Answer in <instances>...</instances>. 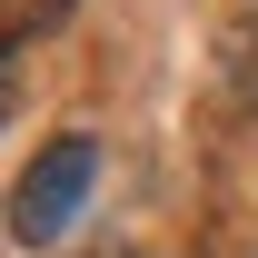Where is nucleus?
<instances>
[{"mask_svg":"<svg viewBox=\"0 0 258 258\" xmlns=\"http://www.w3.org/2000/svg\"><path fill=\"white\" fill-rule=\"evenodd\" d=\"M90 189H99V139L90 129H60L50 149H30L20 189H10V238L20 248H60L70 219L90 209Z\"/></svg>","mask_w":258,"mask_h":258,"instance_id":"obj_1","label":"nucleus"},{"mask_svg":"<svg viewBox=\"0 0 258 258\" xmlns=\"http://www.w3.org/2000/svg\"><path fill=\"white\" fill-rule=\"evenodd\" d=\"M0 119H10V60H0Z\"/></svg>","mask_w":258,"mask_h":258,"instance_id":"obj_2","label":"nucleus"}]
</instances>
